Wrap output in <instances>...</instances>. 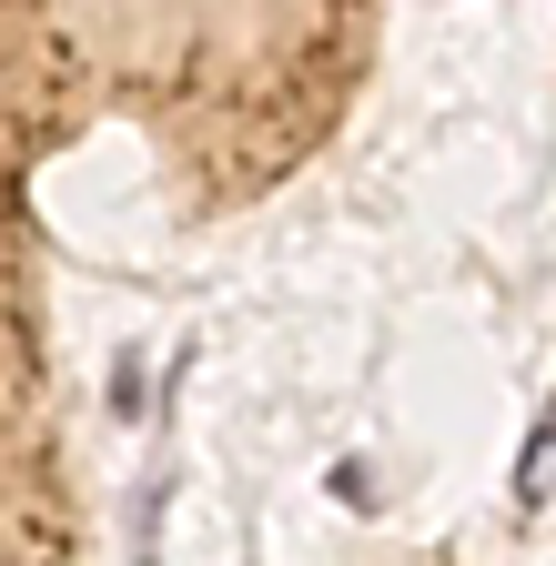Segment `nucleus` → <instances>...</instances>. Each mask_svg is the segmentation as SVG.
I'll return each instance as SVG.
<instances>
[{"label":"nucleus","instance_id":"f257e3e1","mask_svg":"<svg viewBox=\"0 0 556 566\" xmlns=\"http://www.w3.org/2000/svg\"><path fill=\"white\" fill-rule=\"evenodd\" d=\"M546 485H556V415L536 424V446H526V475H516V495H526V506H546Z\"/></svg>","mask_w":556,"mask_h":566}]
</instances>
